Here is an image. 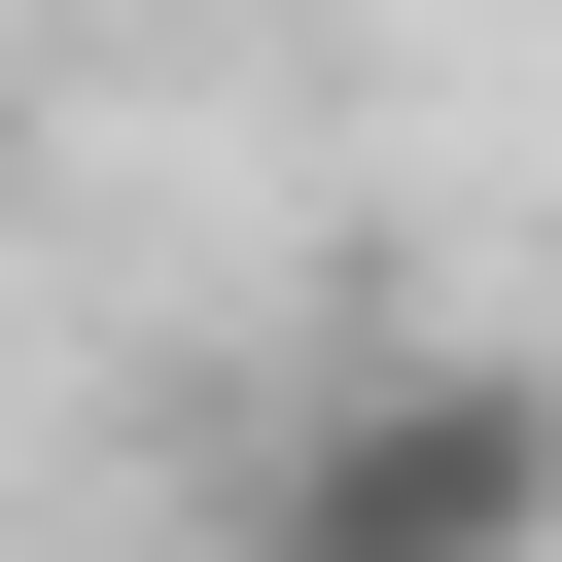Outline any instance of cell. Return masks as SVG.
I'll list each match as a JSON object with an SVG mask.
<instances>
[{"instance_id":"6da1fadb","label":"cell","mask_w":562,"mask_h":562,"mask_svg":"<svg viewBox=\"0 0 562 562\" xmlns=\"http://www.w3.org/2000/svg\"><path fill=\"white\" fill-rule=\"evenodd\" d=\"M211 562H562V386L527 351H316L246 422Z\"/></svg>"}]
</instances>
